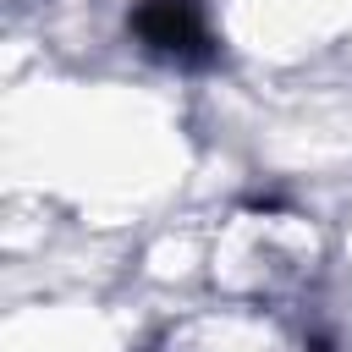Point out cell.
<instances>
[{
    "label": "cell",
    "mask_w": 352,
    "mask_h": 352,
    "mask_svg": "<svg viewBox=\"0 0 352 352\" xmlns=\"http://www.w3.org/2000/svg\"><path fill=\"white\" fill-rule=\"evenodd\" d=\"M126 28L160 60H176V66H209L214 60V33H209L204 0H138Z\"/></svg>",
    "instance_id": "1"
}]
</instances>
